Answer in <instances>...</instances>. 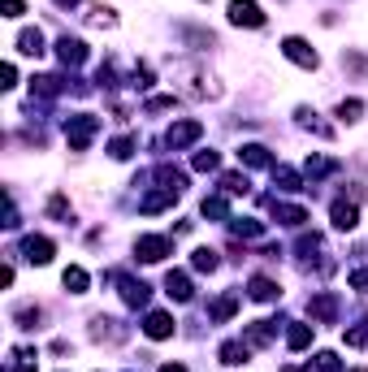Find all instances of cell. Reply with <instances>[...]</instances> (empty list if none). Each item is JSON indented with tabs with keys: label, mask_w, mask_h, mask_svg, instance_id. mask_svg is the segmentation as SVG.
<instances>
[{
	"label": "cell",
	"mask_w": 368,
	"mask_h": 372,
	"mask_svg": "<svg viewBox=\"0 0 368 372\" xmlns=\"http://www.w3.org/2000/svg\"><path fill=\"white\" fill-rule=\"evenodd\" d=\"M95 130H100V121H95L91 113H79V117H69V121H65V139H69L74 152H83V147L95 139Z\"/></svg>",
	"instance_id": "cell-1"
},
{
	"label": "cell",
	"mask_w": 368,
	"mask_h": 372,
	"mask_svg": "<svg viewBox=\"0 0 368 372\" xmlns=\"http://www.w3.org/2000/svg\"><path fill=\"white\" fill-rule=\"evenodd\" d=\"M165 294H169V299H178V303H186L191 299V277H186V273H169V277H165Z\"/></svg>",
	"instance_id": "cell-11"
},
{
	"label": "cell",
	"mask_w": 368,
	"mask_h": 372,
	"mask_svg": "<svg viewBox=\"0 0 368 372\" xmlns=\"http://www.w3.org/2000/svg\"><path fill=\"white\" fill-rule=\"evenodd\" d=\"M351 286H355L360 294H368V268H355V273H351Z\"/></svg>",
	"instance_id": "cell-38"
},
{
	"label": "cell",
	"mask_w": 368,
	"mask_h": 372,
	"mask_svg": "<svg viewBox=\"0 0 368 372\" xmlns=\"http://www.w3.org/2000/svg\"><path fill=\"white\" fill-rule=\"evenodd\" d=\"M18 53L39 57V53H43V35H39V31H22V35H18Z\"/></svg>",
	"instance_id": "cell-21"
},
{
	"label": "cell",
	"mask_w": 368,
	"mask_h": 372,
	"mask_svg": "<svg viewBox=\"0 0 368 372\" xmlns=\"http://www.w3.org/2000/svg\"><path fill=\"white\" fill-rule=\"evenodd\" d=\"M174 200H178V191H169V186H161L156 195H147V200H143L139 208H143V212H161V208H169V204H174Z\"/></svg>",
	"instance_id": "cell-17"
},
{
	"label": "cell",
	"mask_w": 368,
	"mask_h": 372,
	"mask_svg": "<svg viewBox=\"0 0 368 372\" xmlns=\"http://www.w3.org/2000/svg\"><path fill=\"white\" fill-rule=\"evenodd\" d=\"M57 57H61L65 65H83V61H87V43H83V39H69V35H65V39L57 43Z\"/></svg>",
	"instance_id": "cell-8"
},
{
	"label": "cell",
	"mask_w": 368,
	"mask_h": 372,
	"mask_svg": "<svg viewBox=\"0 0 368 372\" xmlns=\"http://www.w3.org/2000/svg\"><path fill=\"white\" fill-rule=\"evenodd\" d=\"M39 316H43L39 308H22V312H18V325H22V329H35V325H39Z\"/></svg>",
	"instance_id": "cell-31"
},
{
	"label": "cell",
	"mask_w": 368,
	"mask_h": 372,
	"mask_svg": "<svg viewBox=\"0 0 368 372\" xmlns=\"http://www.w3.org/2000/svg\"><path fill=\"white\" fill-rule=\"evenodd\" d=\"M273 216L282 221V226H294V230H299L304 221H308V212H304L299 204H273Z\"/></svg>",
	"instance_id": "cell-13"
},
{
	"label": "cell",
	"mask_w": 368,
	"mask_h": 372,
	"mask_svg": "<svg viewBox=\"0 0 368 372\" xmlns=\"http://www.w3.org/2000/svg\"><path fill=\"white\" fill-rule=\"evenodd\" d=\"M316 372H338V355L334 351H321V355H316Z\"/></svg>",
	"instance_id": "cell-33"
},
{
	"label": "cell",
	"mask_w": 368,
	"mask_h": 372,
	"mask_svg": "<svg viewBox=\"0 0 368 372\" xmlns=\"http://www.w3.org/2000/svg\"><path fill=\"white\" fill-rule=\"evenodd\" d=\"M308 312L329 325V320L338 316V299H334V294H312V299H308Z\"/></svg>",
	"instance_id": "cell-10"
},
{
	"label": "cell",
	"mask_w": 368,
	"mask_h": 372,
	"mask_svg": "<svg viewBox=\"0 0 368 372\" xmlns=\"http://www.w3.org/2000/svg\"><path fill=\"white\" fill-rule=\"evenodd\" d=\"M191 264H195V268H200V273H212V268H217L221 260H217V252H208V247H200V252H195V256H191Z\"/></svg>",
	"instance_id": "cell-24"
},
{
	"label": "cell",
	"mask_w": 368,
	"mask_h": 372,
	"mask_svg": "<svg viewBox=\"0 0 368 372\" xmlns=\"http://www.w3.org/2000/svg\"><path fill=\"white\" fill-rule=\"evenodd\" d=\"M282 57L294 61V65H304V69H316V53H312V48H308L299 35H290V39L282 43Z\"/></svg>",
	"instance_id": "cell-5"
},
{
	"label": "cell",
	"mask_w": 368,
	"mask_h": 372,
	"mask_svg": "<svg viewBox=\"0 0 368 372\" xmlns=\"http://www.w3.org/2000/svg\"><path fill=\"white\" fill-rule=\"evenodd\" d=\"M121 299H126L130 308H143V303H147V286H143V282H130V277H121Z\"/></svg>",
	"instance_id": "cell-14"
},
{
	"label": "cell",
	"mask_w": 368,
	"mask_h": 372,
	"mask_svg": "<svg viewBox=\"0 0 368 372\" xmlns=\"http://www.w3.org/2000/svg\"><path fill=\"white\" fill-rule=\"evenodd\" d=\"M238 160L247 165V169H264V165H273V160H268V147H260V143L238 147Z\"/></svg>",
	"instance_id": "cell-12"
},
{
	"label": "cell",
	"mask_w": 368,
	"mask_h": 372,
	"mask_svg": "<svg viewBox=\"0 0 368 372\" xmlns=\"http://www.w3.org/2000/svg\"><path fill=\"white\" fill-rule=\"evenodd\" d=\"M273 182H278L282 191H299V173L286 169V165H273Z\"/></svg>",
	"instance_id": "cell-23"
},
{
	"label": "cell",
	"mask_w": 368,
	"mask_h": 372,
	"mask_svg": "<svg viewBox=\"0 0 368 372\" xmlns=\"http://www.w3.org/2000/svg\"><path fill=\"white\" fill-rule=\"evenodd\" d=\"M204 216H230V204L221 195H212V200H204Z\"/></svg>",
	"instance_id": "cell-25"
},
{
	"label": "cell",
	"mask_w": 368,
	"mask_h": 372,
	"mask_svg": "<svg viewBox=\"0 0 368 372\" xmlns=\"http://www.w3.org/2000/svg\"><path fill=\"white\" fill-rule=\"evenodd\" d=\"M13 372H35V351H13Z\"/></svg>",
	"instance_id": "cell-27"
},
{
	"label": "cell",
	"mask_w": 368,
	"mask_h": 372,
	"mask_svg": "<svg viewBox=\"0 0 368 372\" xmlns=\"http://www.w3.org/2000/svg\"><path fill=\"white\" fill-rule=\"evenodd\" d=\"M0 78H5L0 87H13V83H18V69H13V65H5V69H0Z\"/></svg>",
	"instance_id": "cell-40"
},
{
	"label": "cell",
	"mask_w": 368,
	"mask_h": 372,
	"mask_svg": "<svg viewBox=\"0 0 368 372\" xmlns=\"http://www.w3.org/2000/svg\"><path fill=\"white\" fill-rule=\"evenodd\" d=\"M234 308H238L234 299H217V303H212V320H230V316H234Z\"/></svg>",
	"instance_id": "cell-30"
},
{
	"label": "cell",
	"mask_w": 368,
	"mask_h": 372,
	"mask_svg": "<svg viewBox=\"0 0 368 372\" xmlns=\"http://www.w3.org/2000/svg\"><path fill=\"white\" fill-rule=\"evenodd\" d=\"M135 252H139V260H147V264H156V260H165L169 252H174V242H169L165 234H143V238L135 242Z\"/></svg>",
	"instance_id": "cell-2"
},
{
	"label": "cell",
	"mask_w": 368,
	"mask_h": 372,
	"mask_svg": "<svg viewBox=\"0 0 368 372\" xmlns=\"http://www.w3.org/2000/svg\"><path fill=\"white\" fill-rule=\"evenodd\" d=\"M247 359V342H221V364H243Z\"/></svg>",
	"instance_id": "cell-22"
},
{
	"label": "cell",
	"mask_w": 368,
	"mask_h": 372,
	"mask_svg": "<svg viewBox=\"0 0 368 372\" xmlns=\"http://www.w3.org/2000/svg\"><path fill=\"white\" fill-rule=\"evenodd\" d=\"M161 372H186V368H182V364H165Z\"/></svg>",
	"instance_id": "cell-41"
},
{
	"label": "cell",
	"mask_w": 368,
	"mask_h": 372,
	"mask_svg": "<svg viewBox=\"0 0 368 372\" xmlns=\"http://www.w3.org/2000/svg\"><path fill=\"white\" fill-rule=\"evenodd\" d=\"M329 169H334V160H325V156H312V160H308V178H325Z\"/></svg>",
	"instance_id": "cell-28"
},
{
	"label": "cell",
	"mask_w": 368,
	"mask_h": 372,
	"mask_svg": "<svg viewBox=\"0 0 368 372\" xmlns=\"http://www.w3.org/2000/svg\"><path fill=\"white\" fill-rule=\"evenodd\" d=\"M53 252H57L53 238H43V234H31L27 242H22V256H27L31 264H48V260H53Z\"/></svg>",
	"instance_id": "cell-6"
},
{
	"label": "cell",
	"mask_w": 368,
	"mask_h": 372,
	"mask_svg": "<svg viewBox=\"0 0 368 372\" xmlns=\"http://www.w3.org/2000/svg\"><path fill=\"white\" fill-rule=\"evenodd\" d=\"M143 333L152 338V342H165L169 333H174V316H169V312H147V320H143Z\"/></svg>",
	"instance_id": "cell-7"
},
{
	"label": "cell",
	"mask_w": 368,
	"mask_h": 372,
	"mask_svg": "<svg viewBox=\"0 0 368 372\" xmlns=\"http://www.w3.org/2000/svg\"><path fill=\"white\" fill-rule=\"evenodd\" d=\"M230 230H234L238 238H260V234H264V226H260V221H252V216H234Z\"/></svg>",
	"instance_id": "cell-20"
},
{
	"label": "cell",
	"mask_w": 368,
	"mask_h": 372,
	"mask_svg": "<svg viewBox=\"0 0 368 372\" xmlns=\"http://www.w3.org/2000/svg\"><path fill=\"white\" fill-rule=\"evenodd\" d=\"M200 135H204V126H200V121H174V126H169V135H165V143L178 152V147H191V143L200 139Z\"/></svg>",
	"instance_id": "cell-4"
},
{
	"label": "cell",
	"mask_w": 368,
	"mask_h": 372,
	"mask_svg": "<svg viewBox=\"0 0 368 372\" xmlns=\"http://www.w3.org/2000/svg\"><path fill=\"white\" fill-rule=\"evenodd\" d=\"M195 169H200V173H212V169H217V152H200V156H195Z\"/></svg>",
	"instance_id": "cell-35"
},
{
	"label": "cell",
	"mask_w": 368,
	"mask_h": 372,
	"mask_svg": "<svg viewBox=\"0 0 368 372\" xmlns=\"http://www.w3.org/2000/svg\"><path fill=\"white\" fill-rule=\"evenodd\" d=\"M286 346L290 351H308L312 346V325H290L286 329Z\"/></svg>",
	"instance_id": "cell-16"
},
{
	"label": "cell",
	"mask_w": 368,
	"mask_h": 372,
	"mask_svg": "<svg viewBox=\"0 0 368 372\" xmlns=\"http://www.w3.org/2000/svg\"><path fill=\"white\" fill-rule=\"evenodd\" d=\"M360 113H364V104H360V100H342V104H338V117H342V121H355Z\"/></svg>",
	"instance_id": "cell-29"
},
{
	"label": "cell",
	"mask_w": 368,
	"mask_h": 372,
	"mask_svg": "<svg viewBox=\"0 0 368 372\" xmlns=\"http://www.w3.org/2000/svg\"><path fill=\"white\" fill-rule=\"evenodd\" d=\"M147 109H152V113H161V109H174V95H152V100H147Z\"/></svg>",
	"instance_id": "cell-37"
},
{
	"label": "cell",
	"mask_w": 368,
	"mask_h": 372,
	"mask_svg": "<svg viewBox=\"0 0 368 372\" xmlns=\"http://www.w3.org/2000/svg\"><path fill=\"white\" fill-rule=\"evenodd\" d=\"M130 152H135V143H130V139H113V143H109V156H113V160H126Z\"/></svg>",
	"instance_id": "cell-26"
},
{
	"label": "cell",
	"mask_w": 368,
	"mask_h": 372,
	"mask_svg": "<svg viewBox=\"0 0 368 372\" xmlns=\"http://www.w3.org/2000/svg\"><path fill=\"white\" fill-rule=\"evenodd\" d=\"M0 9H5V18H22V13H27L22 0H0Z\"/></svg>",
	"instance_id": "cell-36"
},
{
	"label": "cell",
	"mask_w": 368,
	"mask_h": 372,
	"mask_svg": "<svg viewBox=\"0 0 368 372\" xmlns=\"http://www.w3.org/2000/svg\"><path fill=\"white\" fill-rule=\"evenodd\" d=\"M221 186H226L230 195H238V191H247V178H243V173H226V178H221Z\"/></svg>",
	"instance_id": "cell-32"
},
{
	"label": "cell",
	"mask_w": 368,
	"mask_h": 372,
	"mask_svg": "<svg viewBox=\"0 0 368 372\" xmlns=\"http://www.w3.org/2000/svg\"><path fill=\"white\" fill-rule=\"evenodd\" d=\"M329 216H334V230H355L360 208H355V204H347V200H338V204L329 208Z\"/></svg>",
	"instance_id": "cell-9"
},
{
	"label": "cell",
	"mask_w": 368,
	"mask_h": 372,
	"mask_svg": "<svg viewBox=\"0 0 368 372\" xmlns=\"http://www.w3.org/2000/svg\"><path fill=\"white\" fill-rule=\"evenodd\" d=\"M230 22L234 27H264V13H260V5L256 0H230Z\"/></svg>",
	"instance_id": "cell-3"
},
{
	"label": "cell",
	"mask_w": 368,
	"mask_h": 372,
	"mask_svg": "<svg viewBox=\"0 0 368 372\" xmlns=\"http://www.w3.org/2000/svg\"><path fill=\"white\" fill-rule=\"evenodd\" d=\"M347 346H368V325H355V329H347Z\"/></svg>",
	"instance_id": "cell-34"
},
{
	"label": "cell",
	"mask_w": 368,
	"mask_h": 372,
	"mask_svg": "<svg viewBox=\"0 0 368 372\" xmlns=\"http://www.w3.org/2000/svg\"><path fill=\"white\" fill-rule=\"evenodd\" d=\"M247 290H252L256 303H273V299H278V282H268V277H252Z\"/></svg>",
	"instance_id": "cell-15"
},
{
	"label": "cell",
	"mask_w": 368,
	"mask_h": 372,
	"mask_svg": "<svg viewBox=\"0 0 368 372\" xmlns=\"http://www.w3.org/2000/svg\"><path fill=\"white\" fill-rule=\"evenodd\" d=\"M48 212H53V216H65V212H69V204H65V195H53V204H48Z\"/></svg>",
	"instance_id": "cell-39"
},
{
	"label": "cell",
	"mask_w": 368,
	"mask_h": 372,
	"mask_svg": "<svg viewBox=\"0 0 368 372\" xmlns=\"http://www.w3.org/2000/svg\"><path fill=\"white\" fill-rule=\"evenodd\" d=\"M61 282H65V290H69V294H83V290H87V273H83L79 264H69V268L61 273Z\"/></svg>",
	"instance_id": "cell-19"
},
{
	"label": "cell",
	"mask_w": 368,
	"mask_h": 372,
	"mask_svg": "<svg viewBox=\"0 0 368 372\" xmlns=\"http://www.w3.org/2000/svg\"><path fill=\"white\" fill-rule=\"evenodd\" d=\"M57 91H61V78H53V74H39V78H31V95H43V100H53Z\"/></svg>",
	"instance_id": "cell-18"
}]
</instances>
